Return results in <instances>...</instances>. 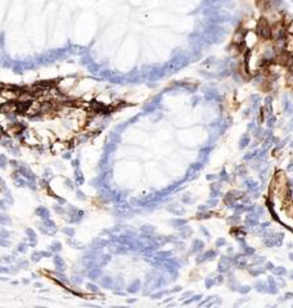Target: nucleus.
<instances>
[{"label": "nucleus", "instance_id": "obj_2", "mask_svg": "<svg viewBox=\"0 0 293 308\" xmlns=\"http://www.w3.org/2000/svg\"><path fill=\"white\" fill-rule=\"evenodd\" d=\"M254 1L261 10H269L271 7V0H254Z\"/></svg>", "mask_w": 293, "mask_h": 308}, {"label": "nucleus", "instance_id": "obj_1", "mask_svg": "<svg viewBox=\"0 0 293 308\" xmlns=\"http://www.w3.org/2000/svg\"><path fill=\"white\" fill-rule=\"evenodd\" d=\"M256 31H257V33L260 35L262 38H266V40L271 37V33H273L271 32V27H270L267 19H265V18H261L260 21H258Z\"/></svg>", "mask_w": 293, "mask_h": 308}]
</instances>
